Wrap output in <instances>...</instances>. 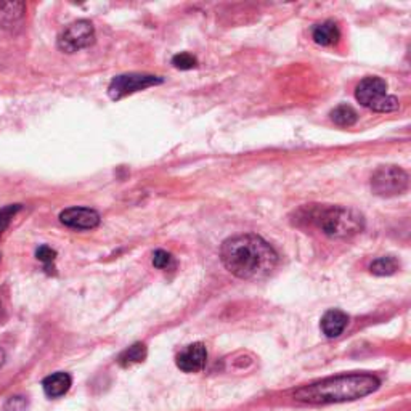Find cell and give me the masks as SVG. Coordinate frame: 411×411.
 <instances>
[{
    "instance_id": "8fae6325",
    "label": "cell",
    "mask_w": 411,
    "mask_h": 411,
    "mask_svg": "<svg viewBox=\"0 0 411 411\" xmlns=\"http://www.w3.org/2000/svg\"><path fill=\"white\" fill-rule=\"evenodd\" d=\"M349 323L347 314H344L342 310L333 309L323 315L321 318V331L325 333L326 338H338L344 333L345 326Z\"/></svg>"
},
{
    "instance_id": "7a4b0ae2",
    "label": "cell",
    "mask_w": 411,
    "mask_h": 411,
    "mask_svg": "<svg viewBox=\"0 0 411 411\" xmlns=\"http://www.w3.org/2000/svg\"><path fill=\"white\" fill-rule=\"evenodd\" d=\"M379 379L371 374H345L304 386L294 392V398L304 403L326 405L350 402L367 397L379 389Z\"/></svg>"
},
{
    "instance_id": "7402d4cb",
    "label": "cell",
    "mask_w": 411,
    "mask_h": 411,
    "mask_svg": "<svg viewBox=\"0 0 411 411\" xmlns=\"http://www.w3.org/2000/svg\"><path fill=\"white\" fill-rule=\"evenodd\" d=\"M5 358H7V355H5V350H4V349H0V368L4 367Z\"/></svg>"
},
{
    "instance_id": "ac0fdd59",
    "label": "cell",
    "mask_w": 411,
    "mask_h": 411,
    "mask_svg": "<svg viewBox=\"0 0 411 411\" xmlns=\"http://www.w3.org/2000/svg\"><path fill=\"white\" fill-rule=\"evenodd\" d=\"M153 266L160 270H169L175 266V261L170 252L164 251V249H157L153 254Z\"/></svg>"
},
{
    "instance_id": "d6986e66",
    "label": "cell",
    "mask_w": 411,
    "mask_h": 411,
    "mask_svg": "<svg viewBox=\"0 0 411 411\" xmlns=\"http://www.w3.org/2000/svg\"><path fill=\"white\" fill-rule=\"evenodd\" d=\"M172 64L177 69H184V71H186V69H193L198 64V60L193 55L190 54H179V55H175L172 58Z\"/></svg>"
},
{
    "instance_id": "9a60e30c",
    "label": "cell",
    "mask_w": 411,
    "mask_h": 411,
    "mask_svg": "<svg viewBox=\"0 0 411 411\" xmlns=\"http://www.w3.org/2000/svg\"><path fill=\"white\" fill-rule=\"evenodd\" d=\"M398 268H400V262H398L395 257L384 256L376 259L371 266H369V272L373 275H378V277H389V275L395 273Z\"/></svg>"
},
{
    "instance_id": "5b68a950",
    "label": "cell",
    "mask_w": 411,
    "mask_h": 411,
    "mask_svg": "<svg viewBox=\"0 0 411 411\" xmlns=\"http://www.w3.org/2000/svg\"><path fill=\"white\" fill-rule=\"evenodd\" d=\"M410 177L397 166H381L371 177V190L378 196L392 198L408 190Z\"/></svg>"
},
{
    "instance_id": "3957f363",
    "label": "cell",
    "mask_w": 411,
    "mask_h": 411,
    "mask_svg": "<svg viewBox=\"0 0 411 411\" xmlns=\"http://www.w3.org/2000/svg\"><path fill=\"white\" fill-rule=\"evenodd\" d=\"M314 220L321 228V232L331 238L354 237L365 227L363 215L357 209L344 208V206L316 208Z\"/></svg>"
},
{
    "instance_id": "52a82bcc",
    "label": "cell",
    "mask_w": 411,
    "mask_h": 411,
    "mask_svg": "<svg viewBox=\"0 0 411 411\" xmlns=\"http://www.w3.org/2000/svg\"><path fill=\"white\" fill-rule=\"evenodd\" d=\"M162 84V79L153 74H142V73H131L121 74L113 78L108 85V95L113 100H122L127 95H132L135 92L145 90L148 87Z\"/></svg>"
},
{
    "instance_id": "30bf717a",
    "label": "cell",
    "mask_w": 411,
    "mask_h": 411,
    "mask_svg": "<svg viewBox=\"0 0 411 411\" xmlns=\"http://www.w3.org/2000/svg\"><path fill=\"white\" fill-rule=\"evenodd\" d=\"M26 15V4L23 2H4L0 4V29L16 28Z\"/></svg>"
},
{
    "instance_id": "e0dca14e",
    "label": "cell",
    "mask_w": 411,
    "mask_h": 411,
    "mask_svg": "<svg viewBox=\"0 0 411 411\" xmlns=\"http://www.w3.org/2000/svg\"><path fill=\"white\" fill-rule=\"evenodd\" d=\"M21 204H8L5 208L0 209V237H2L4 232L10 227L13 217L20 213Z\"/></svg>"
},
{
    "instance_id": "603a6c76",
    "label": "cell",
    "mask_w": 411,
    "mask_h": 411,
    "mask_svg": "<svg viewBox=\"0 0 411 411\" xmlns=\"http://www.w3.org/2000/svg\"><path fill=\"white\" fill-rule=\"evenodd\" d=\"M0 315H2V305H0Z\"/></svg>"
},
{
    "instance_id": "277c9868",
    "label": "cell",
    "mask_w": 411,
    "mask_h": 411,
    "mask_svg": "<svg viewBox=\"0 0 411 411\" xmlns=\"http://www.w3.org/2000/svg\"><path fill=\"white\" fill-rule=\"evenodd\" d=\"M355 98L362 107L376 113H392L398 109V100L387 93V84L378 76H369L360 81L355 89Z\"/></svg>"
},
{
    "instance_id": "44dd1931",
    "label": "cell",
    "mask_w": 411,
    "mask_h": 411,
    "mask_svg": "<svg viewBox=\"0 0 411 411\" xmlns=\"http://www.w3.org/2000/svg\"><path fill=\"white\" fill-rule=\"evenodd\" d=\"M28 408V398L23 395L10 397L4 405V411H26Z\"/></svg>"
},
{
    "instance_id": "6da1fadb",
    "label": "cell",
    "mask_w": 411,
    "mask_h": 411,
    "mask_svg": "<svg viewBox=\"0 0 411 411\" xmlns=\"http://www.w3.org/2000/svg\"><path fill=\"white\" fill-rule=\"evenodd\" d=\"M225 268L242 280H262L273 272L278 254L259 234L246 233L228 238L220 248Z\"/></svg>"
},
{
    "instance_id": "4fadbf2b",
    "label": "cell",
    "mask_w": 411,
    "mask_h": 411,
    "mask_svg": "<svg viewBox=\"0 0 411 411\" xmlns=\"http://www.w3.org/2000/svg\"><path fill=\"white\" fill-rule=\"evenodd\" d=\"M312 37L316 44L323 47H330V45L338 44L340 39L339 26L333 20L323 21L314 28Z\"/></svg>"
},
{
    "instance_id": "2e32d148",
    "label": "cell",
    "mask_w": 411,
    "mask_h": 411,
    "mask_svg": "<svg viewBox=\"0 0 411 411\" xmlns=\"http://www.w3.org/2000/svg\"><path fill=\"white\" fill-rule=\"evenodd\" d=\"M146 358V345L142 342H137L124 350L119 357V363L122 367H131L133 363H140Z\"/></svg>"
},
{
    "instance_id": "9c48e42d",
    "label": "cell",
    "mask_w": 411,
    "mask_h": 411,
    "mask_svg": "<svg viewBox=\"0 0 411 411\" xmlns=\"http://www.w3.org/2000/svg\"><path fill=\"white\" fill-rule=\"evenodd\" d=\"M208 362V349L203 342H195L186 345L179 352L175 363L184 373H198L206 367Z\"/></svg>"
},
{
    "instance_id": "ffe728a7",
    "label": "cell",
    "mask_w": 411,
    "mask_h": 411,
    "mask_svg": "<svg viewBox=\"0 0 411 411\" xmlns=\"http://www.w3.org/2000/svg\"><path fill=\"white\" fill-rule=\"evenodd\" d=\"M36 257L40 262H44L45 268L49 270L52 263H54L56 259V252L52 248H49V246H40V248L36 251Z\"/></svg>"
},
{
    "instance_id": "8992f818",
    "label": "cell",
    "mask_w": 411,
    "mask_h": 411,
    "mask_svg": "<svg viewBox=\"0 0 411 411\" xmlns=\"http://www.w3.org/2000/svg\"><path fill=\"white\" fill-rule=\"evenodd\" d=\"M95 42V28L90 21L79 20L66 26L58 36V49L64 54H76Z\"/></svg>"
},
{
    "instance_id": "5bb4252c",
    "label": "cell",
    "mask_w": 411,
    "mask_h": 411,
    "mask_svg": "<svg viewBox=\"0 0 411 411\" xmlns=\"http://www.w3.org/2000/svg\"><path fill=\"white\" fill-rule=\"evenodd\" d=\"M331 121L334 124L339 126V127H350L354 126L357 119H358V114L357 111L350 107V105H339L338 108H334L331 111Z\"/></svg>"
},
{
    "instance_id": "ba28073f",
    "label": "cell",
    "mask_w": 411,
    "mask_h": 411,
    "mask_svg": "<svg viewBox=\"0 0 411 411\" xmlns=\"http://www.w3.org/2000/svg\"><path fill=\"white\" fill-rule=\"evenodd\" d=\"M60 222L76 230H92L100 225V214L90 208H68L60 214Z\"/></svg>"
},
{
    "instance_id": "7c38bea8",
    "label": "cell",
    "mask_w": 411,
    "mask_h": 411,
    "mask_svg": "<svg viewBox=\"0 0 411 411\" xmlns=\"http://www.w3.org/2000/svg\"><path fill=\"white\" fill-rule=\"evenodd\" d=\"M71 384H73L71 376L63 371L47 376V378L42 381L45 395L50 398H58L64 395V393L71 389Z\"/></svg>"
}]
</instances>
